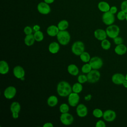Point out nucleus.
Returning a JSON list of instances; mask_svg holds the SVG:
<instances>
[{
	"mask_svg": "<svg viewBox=\"0 0 127 127\" xmlns=\"http://www.w3.org/2000/svg\"><path fill=\"white\" fill-rule=\"evenodd\" d=\"M57 91L58 95L61 97H68L72 92V87L68 82L62 81L57 85Z\"/></svg>",
	"mask_w": 127,
	"mask_h": 127,
	"instance_id": "f257e3e1",
	"label": "nucleus"
},
{
	"mask_svg": "<svg viewBox=\"0 0 127 127\" xmlns=\"http://www.w3.org/2000/svg\"><path fill=\"white\" fill-rule=\"evenodd\" d=\"M70 35L66 30L60 31L57 35V38L60 44L65 46L67 45L70 40Z\"/></svg>",
	"mask_w": 127,
	"mask_h": 127,
	"instance_id": "f03ea898",
	"label": "nucleus"
},
{
	"mask_svg": "<svg viewBox=\"0 0 127 127\" xmlns=\"http://www.w3.org/2000/svg\"><path fill=\"white\" fill-rule=\"evenodd\" d=\"M71 50L73 54L76 56H80L81 53L84 52V44L81 41H76L72 44Z\"/></svg>",
	"mask_w": 127,
	"mask_h": 127,
	"instance_id": "7ed1b4c3",
	"label": "nucleus"
},
{
	"mask_svg": "<svg viewBox=\"0 0 127 127\" xmlns=\"http://www.w3.org/2000/svg\"><path fill=\"white\" fill-rule=\"evenodd\" d=\"M120 31L119 27L114 24L109 25L106 29L107 36L112 39L118 36L120 33Z\"/></svg>",
	"mask_w": 127,
	"mask_h": 127,
	"instance_id": "20e7f679",
	"label": "nucleus"
},
{
	"mask_svg": "<svg viewBox=\"0 0 127 127\" xmlns=\"http://www.w3.org/2000/svg\"><path fill=\"white\" fill-rule=\"evenodd\" d=\"M101 74L97 69H92L87 73V81L91 83H94L98 81L100 78Z\"/></svg>",
	"mask_w": 127,
	"mask_h": 127,
	"instance_id": "39448f33",
	"label": "nucleus"
},
{
	"mask_svg": "<svg viewBox=\"0 0 127 127\" xmlns=\"http://www.w3.org/2000/svg\"><path fill=\"white\" fill-rule=\"evenodd\" d=\"M102 19L103 22L105 24L109 26L114 23L115 20V18L114 14L108 11L107 12H104L102 15Z\"/></svg>",
	"mask_w": 127,
	"mask_h": 127,
	"instance_id": "423d86ee",
	"label": "nucleus"
},
{
	"mask_svg": "<svg viewBox=\"0 0 127 127\" xmlns=\"http://www.w3.org/2000/svg\"><path fill=\"white\" fill-rule=\"evenodd\" d=\"M89 63L93 69L98 70L101 68L103 65V62L102 59L97 56L91 58Z\"/></svg>",
	"mask_w": 127,
	"mask_h": 127,
	"instance_id": "0eeeda50",
	"label": "nucleus"
},
{
	"mask_svg": "<svg viewBox=\"0 0 127 127\" xmlns=\"http://www.w3.org/2000/svg\"><path fill=\"white\" fill-rule=\"evenodd\" d=\"M60 119L61 123L65 126H69L71 125L74 120L73 116L68 112L62 113Z\"/></svg>",
	"mask_w": 127,
	"mask_h": 127,
	"instance_id": "6e6552de",
	"label": "nucleus"
},
{
	"mask_svg": "<svg viewBox=\"0 0 127 127\" xmlns=\"http://www.w3.org/2000/svg\"><path fill=\"white\" fill-rule=\"evenodd\" d=\"M80 100V97L78 93L72 92L68 96L67 98L68 103L71 107L77 106Z\"/></svg>",
	"mask_w": 127,
	"mask_h": 127,
	"instance_id": "1a4fd4ad",
	"label": "nucleus"
},
{
	"mask_svg": "<svg viewBox=\"0 0 127 127\" xmlns=\"http://www.w3.org/2000/svg\"><path fill=\"white\" fill-rule=\"evenodd\" d=\"M38 12L42 14H48L51 12V7L48 3L44 2H41L37 5Z\"/></svg>",
	"mask_w": 127,
	"mask_h": 127,
	"instance_id": "9d476101",
	"label": "nucleus"
},
{
	"mask_svg": "<svg viewBox=\"0 0 127 127\" xmlns=\"http://www.w3.org/2000/svg\"><path fill=\"white\" fill-rule=\"evenodd\" d=\"M16 94V89L13 86H8L3 92V95L5 98L11 99L13 98Z\"/></svg>",
	"mask_w": 127,
	"mask_h": 127,
	"instance_id": "9b49d317",
	"label": "nucleus"
},
{
	"mask_svg": "<svg viewBox=\"0 0 127 127\" xmlns=\"http://www.w3.org/2000/svg\"><path fill=\"white\" fill-rule=\"evenodd\" d=\"M103 118L104 120L107 122H112L114 121L116 118V113L112 110H107L103 112Z\"/></svg>",
	"mask_w": 127,
	"mask_h": 127,
	"instance_id": "f8f14e48",
	"label": "nucleus"
},
{
	"mask_svg": "<svg viewBox=\"0 0 127 127\" xmlns=\"http://www.w3.org/2000/svg\"><path fill=\"white\" fill-rule=\"evenodd\" d=\"M76 112L77 116L81 118L85 117L88 114L87 108L83 104H79L77 105L76 108Z\"/></svg>",
	"mask_w": 127,
	"mask_h": 127,
	"instance_id": "ddd939ff",
	"label": "nucleus"
},
{
	"mask_svg": "<svg viewBox=\"0 0 127 127\" xmlns=\"http://www.w3.org/2000/svg\"><path fill=\"white\" fill-rule=\"evenodd\" d=\"M13 73L16 78L20 79L22 77H24L25 72L24 68L22 66L17 65L13 68Z\"/></svg>",
	"mask_w": 127,
	"mask_h": 127,
	"instance_id": "4468645a",
	"label": "nucleus"
},
{
	"mask_svg": "<svg viewBox=\"0 0 127 127\" xmlns=\"http://www.w3.org/2000/svg\"><path fill=\"white\" fill-rule=\"evenodd\" d=\"M126 79V77L122 73H115L112 76V82L117 85L123 84L124 81Z\"/></svg>",
	"mask_w": 127,
	"mask_h": 127,
	"instance_id": "2eb2a0df",
	"label": "nucleus"
},
{
	"mask_svg": "<svg viewBox=\"0 0 127 127\" xmlns=\"http://www.w3.org/2000/svg\"><path fill=\"white\" fill-rule=\"evenodd\" d=\"M94 36L97 40L102 41L106 39L107 35L105 30L102 29H97L94 32Z\"/></svg>",
	"mask_w": 127,
	"mask_h": 127,
	"instance_id": "dca6fc26",
	"label": "nucleus"
},
{
	"mask_svg": "<svg viewBox=\"0 0 127 127\" xmlns=\"http://www.w3.org/2000/svg\"><path fill=\"white\" fill-rule=\"evenodd\" d=\"M59 31L60 30L58 26L54 25L49 26L47 29V33L49 36L51 37L57 36Z\"/></svg>",
	"mask_w": 127,
	"mask_h": 127,
	"instance_id": "f3484780",
	"label": "nucleus"
},
{
	"mask_svg": "<svg viewBox=\"0 0 127 127\" xmlns=\"http://www.w3.org/2000/svg\"><path fill=\"white\" fill-rule=\"evenodd\" d=\"M60 49V46L59 43L56 42H53L51 43L48 47V50L49 51L53 54H55L59 52Z\"/></svg>",
	"mask_w": 127,
	"mask_h": 127,
	"instance_id": "a211bd4d",
	"label": "nucleus"
},
{
	"mask_svg": "<svg viewBox=\"0 0 127 127\" xmlns=\"http://www.w3.org/2000/svg\"><path fill=\"white\" fill-rule=\"evenodd\" d=\"M9 70V67L8 63L3 60L0 62V73L1 74H7Z\"/></svg>",
	"mask_w": 127,
	"mask_h": 127,
	"instance_id": "6ab92c4d",
	"label": "nucleus"
},
{
	"mask_svg": "<svg viewBox=\"0 0 127 127\" xmlns=\"http://www.w3.org/2000/svg\"><path fill=\"white\" fill-rule=\"evenodd\" d=\"M127 51V48L123 44L117 45L115 48V53L119 55H123L126 53Z\"/></svg>",
	"mask_w": 127,
	"mask_h": 127,
	"instance_id": "aec40b11",
	"label": "nucleus"
},
{
	"mask_svg": "<svg viewBox=\"0 0 127 127\" xmlns=\"http://www.w3.org/2000/svg\"><path fill=\"white\" fill-rule=\"evenodd\" d=\"M98 8L101 11L105 12L109 11L110 9V6L107 2L105 1H101L98 3Z\"/></svg>",
	"mask_w": 127,
	"mask_h": 127,
	"instance_id": "412c9836",
	"label": "nucleus"
},
{
	"mask_svg": "<svg viewBox=\"0 0 127 127\" xmlns=\"http://www.w3.org/2000/svg\"><path fill=\"white\" fill-rule=\"evenodd\" d=\"M68 72L71 75L76 76L79 73L78 67L74 64H70L68 65L67 68Z\"/></svg>",
	"mask_w": 127,
	"mask_h": 127,
	"instance_id": "4be33fe9",
	"label": "nucleus"
},
{
	"mask_svg": "<svg viewBox=\"0 0 127 127\" xmlns=\"http://www.w3.org/2000/svg\"><path fill=\"white\" fill-rule=\"evenodd\" d=\"M47 104L51 107L56 106L58 103V99L55 95H51L48 97L47 101Z\"/></svg>",
	"mask_w": 127,
	"mask_h": 127,
	"instance_id": "5701e85b",
	"label": "nucleus"
},
{
	"mask_svg": "<svg viewBox=\"0 0 127 127\" xmlns=\"http://www.w3.org/2000/svg\"><path fill=\"white\" fill-rule=\"evenodd\" d=\"M24 43L27 46H31L34 44L35 39L34 35L32 34L30 35H27L24 38Z\"/></svg>",
	"mask_w": 127,
	"mask_h": 127,
	"instance_id": "b1692460",
	"label": "nucleus"
},
{
	"mask_svg": "<svg viewBox=\"0 0 127 127\" xmlns=\"http://www.w3.org/2000/svg\"><path fill=\"white\" fill-rule=\"evenodd\" d=\"M20 109H21V106L19 102L14 101L11 104L10 106V110L11 113H19L20 111Z\"/></svg>",
	"mask_w": 127,
	"mask_h": 127,
	"instance_id": "393cba45",
	"label": "nucleus"
},
{
	"mask_svg": "<svg viewBox=\"0 0 127 127\" xmlns=\"http://www.w3.org/2000/svg\"><path fill=\"white\" fill-rule=\"evenodd\" d=\"M69 25L68 22L66 20H62L58 24V27L60 31L66 30Z\"/></svg>",
	"mask_w": 127,
	"mask_h": 127,
	"instance_id": "a878e982",
	"label": "nucleus"
},
{
	"mask_svg": "<svg viewBox=\"0 0 127 127\" xmlns=\"http://www.w3.org/2000/svg\"><path fill=\"white\" fill-rule=\"evenodd\" d=\"M82 89H83V86L82 84L78 82L73 84V85L72 86V92L76 93H80L82 91Z\"/></svg>",
	"mask_w": 127,
	"mask_h": 127,
	"instance_id": "bb28decb",
	"label": "nucleus"
},
{
	"mask_svg": "<svg viewBox=\"0 0 127 127\" xmlns=\"http://www.w3.org/2000/svg\"><path fill=\"white\" fill-rule=\"evenodd\" d=\"M79 57L81 61L83 63H85L89 62L91 59L90 54L86 52H83L82 53L80 54Z\"/></svg>",
	"mask_w": 127,
	"mask_h": 127,
	"instance_id": "cd10ccee",
	"label": "nucleus"
},
{
	"mask_svg": "<svg viewBox=\"0 0 127 127\" xmlns=\"http://www.w3.org/2000/svg\"><path fill=\"white\" fill-rule=\"evenodd\" d=\"M33 35H34L35 41L37 42H41L43 41V40L44 39V34L43 32L40 30L35 32Z\"/></svg>",
	"mask_w": 127,
	"mask_h": 127,
	"instance_id": "c85d7f7f",
	"label": "nucleus"
},
{
	"mask_svg": "<svg viewBox=\"0 0 127 127\" xmlns=\"http://www.w3.org/2000/svg\"><path fill=\"white\" fill-rule=\"evenodd\" d=\"M101 46L102 49L105 50H109L111 46V44L110 42L107 40L106 39L101 41Z\"/></svg>",
	"mask_w": 127,
	"mask_h": 127,
	"instance_id": "c756f323",
	"label": "nucleus"
},
{
	"mask_svg": "<svg viewBox=\"0 0 127 127\" xmlns=\"http://www.w3.org/2000/svg\"><path fill=\"white\" fill-rule=\"evenodd\" d=\"M92 114L94 117H95L96 118H100L101 117H103V111L99 109V108H96L93 110Z\"/></svg>",
	"mask_w": 127,
	"mask_h": 127,
	"instance_id": "7c9ffc66",
	"label": "nucleus"
},
{
	"mask_svg": "<svg viewBox=\"0 0 127 127\" xmlns=\"http://www.w3.org/2000/svg\"><path fill=\"white\" fill-rule=\"evenodd\" d=\"M92 69L91 66L89 63L85 64H83L81 67V71L84 73H88Z\"/></svg>",
	"mask_w": 127,
	"mask_h": 127,
	"instance_id": "2f4dec72",
	"label": "nucleus"
},
{
	"mask_svg": "<svg viewBox=\"0 0 127 127\" xmlns=\"http://www.w3.org/2000/svg\"><path fill=\"white\" fill-rule=\"evenodd\" d=\"M59 110L61 113H67L69 110V106L66 103H62L60 106Z\"/></svg>",
	"mask_w": 127,
	"mask_h": 127,
	"instance_id": "473e14b6",
	"label": "nucleus"
},
{
	"mask_svg": "<svg viewBox=\"0 0 127 127\" xmlns=\"http://www.w3.org/2000/svg\"><path fill=\"white\" fill-rule=\"evenodd\" d=\"M77 81L78 82L83 84L87 81V75L84 74H80L78 76Z\"/></svg>",
	"mask_w": 127,
	"mask_h": 127,
	"instance_id": "72a5a7b5",
	"label": "nucleus"
},
{
	"mask_svg": "<svg viewBox=\"0 0 127 127\" xmlns=\"http://www.w3.org/2000/svg\"><path fill=\"white\" fill-rule=\"evenodd\" d=\"M126 14L127 13H126L125 12H124L123 10H121L118 13H117V18L119 20H124L125 19H126Z\"/></svg>",
	"mask_w": 127,
	"mask_h": 127,
	"instance_id": "f704fd0d",
	"label": "nucleus"
},
{
	"mask_svg": "<svg viewBox=\"0 0 127 127\" xmlns=\"http://www.w3.org/2000/svg\"><path fill=\"white\" fill-rule=\"evenodd\" d=\"M33 29L31 27L29 26H26L24 27V33H25V34L26 35H30L32 34V32H33Z\"/></svg>",
	"mask_w": 127,
	"mask_h": 127,
	"instance_id": "c9c22d12",
	"label": "nucleus"
},
{
	"mask_svg": "<svg viewBox=\"0 0 127 127\" xmlns=\"http://www.w3.org/2000/svg\"><path fill=\"white\" fill-rule=\"evenodd\" d=\"M113 41H114V43L117 45L123 44V38L120 37H119V36H117V37L114 38L113 39Z\"/></svg>",
	"mask_w": 127,
	"mask_h": 127,
	"instance_id": "e433bc0d",
	"label": "nucleus"
},
{
	"mask_svg": "<svg viewBox=\"0 0 127 127\" xmlns=\"http://www.w3.org/2000/svg\"><path fill=\"white\" fill-rule=\"evenodd\" d=\"M121 8L122 10L127 13V0H125L122 2L121 4Z\"/></svg>",
	"mask_w": 127,
	"mask_h": 127,
	"instance_id": "4c0bfd02",
	"label": "nucleus"
},
{
	"mask_svg": "<svg viewBox=\"0 0 127 127\" xmlns=\"http://www.w3.org/2000/svg\"><path fill=\"white\" fill-rule=\"evenodd\" d=\"M95 126L96 127H105L106 125L103 121L99 120L96 122Z\"/></svg>",
	"mask_w": 127,
	"mask_h": 127,
	"instance_id": "58836bf2",
	"label": "nucleus"
},
{
	"mask_svg": "<svg viewBox=\"0 0 127 127\" xmlns=\"http://www.w3.org/2000/svg\"><path fill=\"white\" fill-rule=\"evenodd\" d=\"M118 11V8L116 6H112L110 7V9L109 10V11L111 12L113 14H115L117 13Z\"/></svg>",
	"mask_w": 127,
	"mask_h": 127,
	"instance_id": "ea45409f",
	"label": "nucleus"
},
{
	"mask_svg": "<svg viewBox=\"0 0 127 127\" xmlns=\"http://www.w3.org/2000/svg\"><path fill=\"white\" fill-rule=\"evenodd\" d=\"M43 127H54L53 124L51 122H47L43 125Z\"/></svg>",
	"mask_w": 127,
	"mask_h": 127,
	"instance_id": "a19ab883",
	"label": "nucleus"
},
{
	"mask_svg": "<svg viewBox=\"0 0 127 127\" xmlns=\"http://www.w3.org/2000/svg\"><path fill=\"white\" fill-rule=\"evenodd\" d=\"M33 30L36 32V31H39L40 29V26L38 25H35L33 27Z\"/></svg>",
	"mask_w": 127,
	"mask_h": 127,
	"instance_id": "79ce46f5",
	"label": "nucleus"
},
{
	"mask_svg": "<svg viewBox=\"0 0 127 127\" xmlns=\"http://www.w3.org/2000/svg\"><path fill=\"white\" fill-rule=\"evenodd\" d=\"M92 98V95L91 94H87L84 96V99L85 101H90Z\"/></svg>",
	"mask_w": 127,
	"mask_h": 127,
	"instance_id": "37998d69",
	"label": "nucleus"
},
{
	"mask_svg": "<svg viewBox=\"0 0 127 127\" xmlns=\"http://www.w3.org/2000/svg\"><path fill=\"white\" fill-rule=\"evenodd\" d=\"M12 117L14 119H17L19 117V113H12Z\"/></svg>",
	"mask_w": 127,
	"mask_h": 127,
	"instance_id": "c03bdc74",
	"label": "nucleus"
},
{
	"mask_svg": "<svg viewBox=\"0 0 127 127\" xmlns=\"http://www.w3.org/2000/svg\"><path fill=\"white\" fill-rule=\"evenodd\" d=\"M44 1L48 4H51L53 2H54V1H55V0H44Z\"/></svg>",
	"mask_w": 127,
	"mask_h": 127,
	"instance_id": "a18cd8bd",
	"label": "nucleus"
},
{
	"mask_svg": "<svg viewBox=\"0 0 127 127\" xmlns=\"http://www.w3.org/2000/svg\"><path fill=\"white\" fill-rule=\"evenodd\" d=\"M123 86H124L125 88H127V80L125 79V80L124 81V82H123Z\"/></svg>",
	"mask_w": 127,
	"mask_h": 127,
	"instance_id": "49530a36",
	"label": "nucleus"
},
{
	"mask_svg": "<svg viewBox=\"0 0 127 127\" xmlns=\"http://www.w3.org/2000/svg\"><path fill=\"white\" fill-rule=\"evenodd\" d=\"M24 79H25L24 77H22V78L20 79V80H24Z\"/></svg>",
	"mask_w": 127,
	"mask_h": 127,
	"instance_id": "de8ad7c7",
	"label": "nucleus"
},
{
	"mask_svg": "<svg viewBox=\"0 0 127 127\" xmlns=\"http://www.w3.org/2000/svg\"><path fill=\"white\" fill-rule=\"evenodd\" d=\"M125 77H126V80H127V74L126 75Z\"/></svg>",
	"mask_w": 127,
	"mask_h": 127,
	"instance_id": "09e8293b",
	"label": "nucleus"
},
{
	"mask_svg": "<svg viewBox=\"0 0 127 127\" xmlns=\"http://www.w3.org/2000/svg\"><path fill=\"white\" fill-rule=\"evenodd\" d=\"M126 20H127V14H126Z\"/></svg>",
	"mask_w": 127,
	"mask_h": 127,
	"instance_id": "8fccbe9b",
	"label": "nucleus"
}]
</instances>
